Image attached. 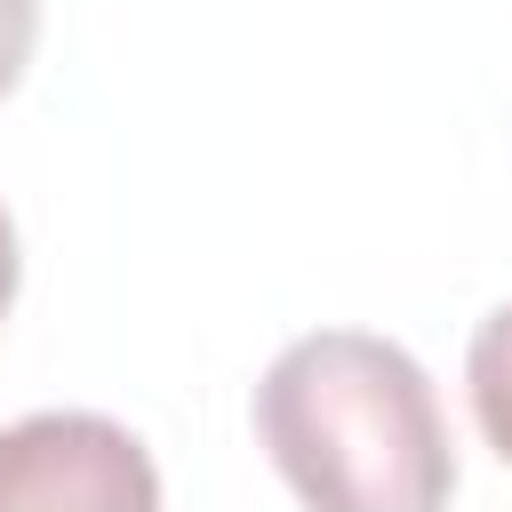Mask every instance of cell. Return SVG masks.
<instances>
[{
    "label": "cell",
    "mask_w": 512,
    "mask_h": 512,
    "mask_svg": "<svg viewBox=\"0 0 512 512\" xmlns=\"http://www.w3.org/2000/svg\"><path fill=\"white\" fill-rule=\"evenodd\" d=\"M256 440L304 512H448L456 496L432 376L368 328L296 336L256 384Z\"/></svg>",
    "instance_id": "cell-1"
},
{
    "label": "cell",
    "mask_w": 512,
    "mask_h": 512,
    "mask_svg": "<svg viewBox=\"0 0 512 512\" xmlns=\"http://www.w3.org/2000/svg\"><path fill=\"white\" fill-rule=\"evenodd\" d=\"M0 512H160V472L128 424L40 408L0 432Z\"/></svg>",
    "instance_id": "cell-2"
},
{
    "label": "cell",
    "mask_w": 512,
    "mask_h": 512,
    "mask_svg": "<svg viewBox=\"0 0 512 512\" xmlns=\"http://www.w3.org/2000/svg\"><path fill=\"white\" fill-rule=\"evenodd\" d=\"M464 384H472V416L488 432V448L512 464V304H496L472 336V360H464Z\"/></svg>",
    "instance_id": "cell-3"
},
{
    "label": "cell",
    "mask_w": 512,
    "mask_h": 512,
    "mask_svg": "<svg viewBox=\"0 0 512 512\" xmlns=\"http://www.w3.org/2000/svg\"><path fill=\"white\" fill-rule=\"evenodd\" d=\"M32 40H40V0H0V96L24 80Z\"/></svg>",
    "instance_id": "cell-4"
},
{
    "label": "cell",
    "mask_w": 512,
    "mask_h": 512,
    "mask_svg": "<svg viewBox=\"0 0 512 512\" xmlns=\"http://www.w3.org/2000/svg\"><path fill=\"white\" fill-rule=\"evenodd\" d=\"M8 304H16V224L0 208V320H8Z\"/></svg>",
    "instance_id": "cell-5"
}]
</instances>
